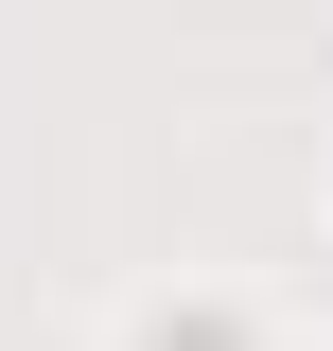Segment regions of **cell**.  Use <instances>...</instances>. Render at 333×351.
Returning a JSON list of instances; mask_svg holds the SVG:
<instances>
[{
  "label": "cell",
  "mask_w": 333,
  "mask_h": 351,
  "mask_svg": "<svg viewBox=\"0 0 333 351\" xmlns=\"http://www.w3.org/2000/svg\"><path fill=\"white\" fill-rule=\"evenodd\" d=\"M158 351H228V316H158Z\"/></svg>",
  "instance_id": "obj_1"
}]
</instances>
